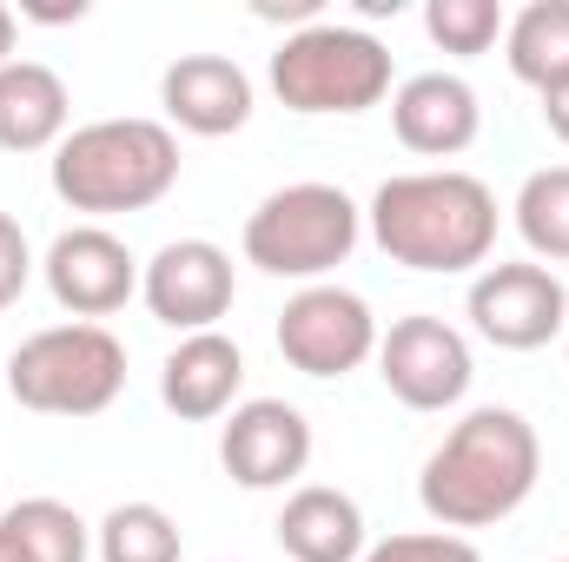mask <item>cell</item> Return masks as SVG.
<instances>
[{
  "label": "cell",
  "instance_id": "cell-18",
  "mask_svg": "<svg viewBox=\"0 0 569 562\" xmlns=\"http://www.w3.org/2000/svg\"><path fill=\"white\" fill-rule=\"evenodd\" d=\"M503 60L523 87L550 93L569 80V0H530L503 27Z\"/></svg>",
  "mask_w": 569,
  "mask_h": 562
},
{
  "label": "cell",
  "instance_id": "cell-14",
  "mask_svg": "<svg viewBox=\"0 0 569 562\" xmlns=\"http://www.w3.org/2000/svg\"><path fill=\"white\" fill-rule=\"evenodd\" d=\"M391 127H398V145L418 152V159H457L483 133L477 87L457 80V73H411L391 93Z\"/></svg>",
  "mask_w": 569,
  "mask_h": 562
},
{
  "label": "cell",
  "instance_id": "cell-3",
  "mask_svg": "<svg viewBox=\"0 0 569 562\" xmlns=\"http://www.w3.org/2000/svg\"><path fill=\"white\" fill-rule=\"evenodd\" d=\"M179 185V140L166 120H93L53 145V192L87 219L146 212Z\"/></svg>",
  "mask_w": 569,
  "mask_h": 562
},
{
  "label": "cell",
  "instance_id": "cell-21",
  "mask_svg": "<svg viewBox=\"0 0 569 562\" xmlns=\"http://www.w3.org/2000/svg\"><path fill=\"white\" fill-rule=\"evenodd\" d=\"M179 523L159 503H113L93 530V556L100 562H179Z\"/></svg>",
  "mask_w": 569,
  "mask_h": 562
},
{
  "label": "cell",
  "instance_id": "cell-22",
  "mask_svg": "<svg viewBox=\"0 0 569 562\" xmlns=\"http://www.w3.org/2000/svg\"><path fill=\"white\" fill-rule=\"evenodd\" d=\"M503 7L497 0H425V33L443 47V53H457V60H477V53H490L497 40H503Z\"/></svg>",
  "mask_w": 569,
  "mask_h": 562
},
{
  "label": "cell",
  "instance_id": "cell-24",
  "mask_svg": "<svg viewBox=\"0 0 569 562\" xmlns=\"http://www.w3.org/2000/svg\"><path fill=\"white\" fill-rule=\"evenodd\" d=\"M27 279H33V245H27L20 219H7V212H0V311H7V304H20Z\"/></svg>",
  "mask_w": 569,
  "mask_h": 562
},
{
  "label": "cell",
  "instance_id": "cell-9",
  "mask_svg": "<svg viewBox=\"0 0 569 562\" xmlns=\"http://www.w3.org/2000/svg\"><path fill=\"white\" fill-rule=\"evenodd\" d=\"M378 378L405 411H450L463 404L477 358L457 324H443L437 311H411L378 338Z\"/></svg>",
  "mask_w": 569,
  "mask_h": 562
},
{
  "label": "cell",
  "instance_id": "cell-27",
  "mask_svg": "<svg viewBox=\"0 0 569 562\" xmlns=\"http://www.w3.org/2000/svg\"><path fill=\"white\" fill-rule=\"evenodd\" d=\"M0 562H27V556H20V543H13L7 530H0Z\"/></svg>",
  "mask_w": 569,
  "mask_h": 562
},
{
  "label": "cell",
  "instance_id": "cell-30",
  "mask_svg": "<svg viewBox=\"0 0 569 562\" xmlns=\"http://www.w3.org/2000/svg\"><path fill=\"white\" fill-rule=\"evenodd\" d=\"M563 562H569V556H563Z\"/></svg>",
  "mask_w": 569,
  "mask_h": 562
},
{
  "label": "cell",
  "instance_id": "cell-2",
  "mask_svg": "<svg viewBox=\"0 0 569 562\" xmlns=\"http://www.w3.org/2000/svg\"><path fill=\"white\" fill-rule=\"evenodd\" d=\"M365 225L378 239V252L405 272H477L497 252V192L477 172L437 165V172H391L371 205Z\"/></svg>",
  "mask_w": 569,
  "mask_h": 562
},
{
  "label": "cell",
  "instance_id": "cell-8",
  "mask_svg": "<svg viewBox=\"0 0 569 562\" xmlns=\"http://www.w3.org/2000/svg\"><path fill=\"white\" fill-rule=\"evenodd\" d=\"M470 331L497 351H543L550 338L569 331V284L537 265V259H510V265H483L470 279Z\"/></svg>",
  "mask_w": 569,
  "mask_h": 562
},
{
  "label": "cell",
  "instance_id": "cell-17",
  "mask_svg": "<svg viewBox=\"0 0 569 562\" xmlns=\"http://www.w3.org/2000/svg\"><path fill=\"white\" fill-rule=\"evenodd\" d=\"M73 93L47 60H7L0 67V152H53L67 140Z\"/></svg>",
  "mask_w": 569,
  "mask_h": 562
},
{
  "label": "cell",
  "instance_id": "cell-13",
  "mask_svg": "<svg viewBox=\"0 0 569 562\" xmlns=\"http://www.w3.org/2000/svg\"><path fill=\"white\" fill-rule=\"evenodd\" d=\"M159 107H166V127L192 140H226L252 120V73L226 53H179L159 73Z\"/></svg>",
  "mask_w": 569,
  "mask_h": 562
},
{
  "label": "cell",
  "instance_id": "cell-16",
  "mask_svg": "<svg viewBox=\"0 0 569 562\" xmlns=\"http://www.w3.org/2000/svg\"><path fill=\"white\" fill-rule=\"evenodd\" d=\"M272 530L291 562H365V510L331 483H298Z\"/></svg>",
  "mask_w": 569,
  "mask_h": 562
},
{
  "label": "cell",
  "instance_id": "cell-5",
  "mask_svg": "<svg viewBox=\"0 0 569 562\" xmlns=\"http://www.w3.org/2000/svg\"><path fill=\"white\" fill-rule=\"evenodd\" d=\"M7 391L40 418H100L127 391V344L107 324H47L7 358Z\"/></svg>",
  "mask_w": 569,
  "mask_h": 562
},
{
  "label": "cell",
  "instance_id": "cell-6",
  "mask_svg": "<svg viewBox=\"0 0 569 562\" xmlns=\"http://www.w3.org/2000/svg\"><path fill=\"white\" fill-rule=\"evenodd\" d=\"M272 93L291 113H371L391 93V53L378 33L345 27V20H311L284 33L272 53Z\"/></svg>",
  "mask_w": 569,
  "mask_h": 562
},
{
  "label": "cell",
  "instance_id": "cell-10",
  "mask_svg": "<svg viewBox=\"0 0 569 562\" xmlns=\"http://www.w3.org/2000/svg\"><path fill=\"white\" fill-rule=\"evenodd\" d=\"M140 298L146 311L179 331V338H199V331H219V318L232 311L239 279H232V252L212 245V239H172L159 245L140 265Z\"/></svg>",
  "mask_w": 569,
  "mask_h": 562
},
{
  "label": "cell",
  "instance_id": "cell-26",
  "mask_svg": "<svg viewBox=\"0 0 569 562\" xmlns=\"http://www.w3.org/2000/svg\"><path fill=\"white\" fill-rule=\"evenodd\" d=\"M7 60H13V7L0 0V67H7Z\"/></svg>",
  "mask_w": 569,
  "mask_h": 562
},
{
  "label": "cell",
  "instance_id": "cell-7",
  "mask_svg": "<svg viewBox=\"0 0 569 562\" xmlns=\"http://www.w3.org/2000/svg\"><path fill=\"white\" fill-rule=\"evenodd\" d=\"M378 318L351 284H298L279 311V351L305 378H351L378 358Z\"/></svg>",
  "mask_w": 569,
  "mask_h": 562
},
{
  "label": "cell",
  "instance_id": "cell-11",
  "mask_svg": "<svg viewBox=\"0 0 569 562\" xmlns=\"http://www.w3.org/2000/svg\"><path fill=\"white\" fill-rule=\"evenodd\" d=\"M40 279H47V291H53L60 311H73L80 324H100V318H113V311L140 291V259H133L127 239L107 232V225H67V232L47 245Z\"/></svg>",
  "mask_w": 569,
  "mask_h": 562
},
{
  "label": "cell",
  "instance_id": "cell-28",
  "mask_svg": "<svg viewBox=\"0 0 569 562\" xmlns=\"http://www.w3.org/2000/svg\"><path fill=\"white\" fill-rule=\"evenodd\" d=\"M219 562H226V556H219Z\"/></svg>",
  "mask_w": 569,
  "mask_h": 562
},
{
  "label": "cell",
  "instance_id": "cell-25",
  "mask_svg": "<svg viewBox=\"0 0 569 562\" xmlns=\"http://www.w3.org/2000/svg\"><path fill=\"white\" fill-rule=\"evenodd\" d=\"M543 127H550V133H557V140L569 145V80L543 93Z\"/></svg>",
  "mask_w": 569,
  "mask_h": 562
},
{
  "label": "cell",
  "instance_id": "cell-23",
  "mask_svg": "<svg viewBox=\"0 0 569 562\" xmlns=\"http://www.w3.org/2000/svg\"><path fill=\"white\" fill-rule=\"evenodd\" d=\"M365 562H483L470 536H450V530H411V536H385L371 543Z\"/></svg>",
  "mask_w": 569,
  "mask_h": 562
},
{
  "label": "cell",
  "instance_id": "cell-29",
  "mask_svg": "<svg viewBox=\"0 0 569 562\" xmlns=\"http://www.w3.org/2000/svg\"><path fill=\"white\" fill-rule=\"evenodd\" d=\"M563 338H569V331H563Z\"/></svg>",
  "mask_w": 569,
  "mask_h": 562
},
{
  "label": "cell",
  "instance_id": "cell-12",
  "mask_svg": "<svg viewBox=\"0 0 569 562\" xmlns=\"http://www.w3.org/2000/svg\"><path fill=\"white\" fill-rule=\"evenodd\" d=\"M219 463L239 490H284L311 463V423L284 398H246L219 430Z\"/></svg>",
  "mask_w": 569,
  "mask_h": 562
},
{
  "label": "cell",
  "instance_id": "cell-1",
  "mask_svg": "<svg viewBox=\"0 0 569 562\" xmlns=\"http://www.w3.org/2000/svg\"><path fill=\"white\" fill-rule=\"evenodd\" d=\"M543 476V443L537 423L510 404H477L450 423V436L425 456L418 476V503L437 530L463 536V530H490L503 516H517L530 503Z\"/></svg>",
  "mask_w": 569,
  "mask_h": 562
},
{
  "label": "cell",
  "instance_id": "cell-4",
  "mask_svg": "<svg viewBox=\"0 0 569 562\" xmlns=\"http://www.w3.org/2000/svg\"><path fill=\"white\" fill-rule=\"evenodd\" d=\"M365 239V205L345 185L325 179H298L279 185L252 205L246 219V265H259L266 279H298L325 284Z\"/></svg>",
  "mask_w": 569,
  "mask_h": 562
},
{
  "label": "cell",
  "instance_id": "cell-20",
  "mask_svg": "<svg viewBox=\"0 0 569 562\" xmlns=\"http://www.w3.org/2000/svg\"><path fill=\"white\" fill-rule=\"evenodd\" d=\"M517 239L537 265H569V165H543L517 185Z\"/></svg>",
  "mask_w": 569,
  "mask_h": 562
},
{
  "label": "cell",
  "instance_id": "cell-19",
  "mask_svg": "<svg viewBox=\"0 0 569 562\" xmlns=\"http://www.w3.org/2000/svg\"><path fill=\"white\" fill-rule=\"evenodd\" d=\"M0 530L20 543L27 562H87L93 556V530H87L80 510L60 503V496H27V503H13V510L0 516Z\"/></svg>",
  "mask_w": 569,
  "mask_h": 562
},
{
  "label": "cell",
  "instance_id": "cell-15",
  "mask_svg": "<svg viewBox=\"0 0 569 562\" xmlns=\"http://www.w3.org/2000/svg\"><path fill=\"white\" fill-rule=\"evenodd\" d=\"M239 384H246V351L226 331H199L179 338L172 358L159 364V404L179 423H212L239 411Z\"/></svg>",
  "mask_w": 569,
  "mask_h": 562
}]
</instances>
